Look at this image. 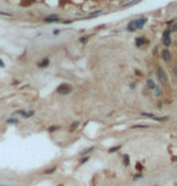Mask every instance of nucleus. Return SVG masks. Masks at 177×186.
<instances>
[{
  "instance_id": "bb28decb",
  "label": "nucleus",
  "mask_w": 177,
  "mask_h": 186,
  "mask_svg": "<svg viewBox=\"0 0 177 186\" xmlns=\"http://www.w3.org/2000/svg\"><path fill=\"white\" fill-rule=\"evenodd\" d=\"M156 53H158V46H155V48H154V50H153V55H154V56H156Z\"/></svg>"
},
{
  "instance_id": "6ab92c4d",
  "label": "nucleus",
  "mask_w": 177,
  "mask_h": 186,
  "mask_svg": "<svg viewBox=\"0 0 177 186\" xmlns=\"http://www.w3.org/2000/svg\"><path fill=\"white\" fill-rule=\"evenodd\" d=\"M90 159V156H84V157H81V159L79 161V164L80 165H83V164H85L86 162Z\"/></svg>"
},
{
  "instance_id": "5701e85b",
  "label": "nucleus",
  "mask_w": 177,
  "mask_h": 186,
  "mask_svg": "<svg viewBox=\"0 0 177 186\" xmlns=\"http://www.w3.org/2000/svg\"><path fill=\"white\" fill-rule=\"evenodd\" d=\"M56 129H58V126H50V128H49V131H50V133H53V131H55Z\"/></svg>"
},
{
  "instance_id": "a211bd4d",
  "label": "nucleus",
  "mask_w": 177,
  "mask_h": 186,
  "mask_svg": "<svg viewBox=\"0 0 177 186\" xmlns=\"http://www.w3.org/2000/svg\"><path fill=\"white\" fill-rule=\"evenodd\" d=\"M56 170H57V167H52V168L44 170V174H45V175H50V174H53V173L56 172Z\"/></svg>"
},
{
  "instance_id": "f8f14e48",
  "label": "nucleus",
  "mask_w": 177,
  "mask_h": 186,
  "mask_svg": "<svg viewBox=\"0 0 177 186\" xmlns=\"http://www.w3.org/2000/svg\"><path fill=\"white\" fill-rule=\"evenodd\" d=\"M34 113H35V111H33V109H30V111H24V113H23L22 118H26V119H28V118H30V117L34 116Z\"/></svg>"
},
{
  "instance_id": "6e6552de",
  "label": "nucleus",
  "mask_w": 177,
  "mask_h": 186,
  "mask_svg": "<svg viewBox=\"0 0 177 186\" xmlns=\"http://www.w3.org/2000/svg\"><path fill=\"white\" fill-rule=\"evenodd\" d=\"M61 18L58 17V16H56V15H52V16H46L45 18H44V22H46V23H53V22H60Z\"/></svg>"
},
{
  "instance_id": "dca6fc26",
  "label": "nucleus",
  "mask_w": 177,
  "mask_h": 186,
  "mask_svg": "<svg viewBox=\"0 0 177 186\" xmlns=\"http://www.w3.org/2000/svg\"><path fill=\"white\" fill-rule=\"evenodd\" d=\"M121 148L120 145H117V146H113V147L108 148V153H115V152H118L119 150Z\"/></svg>"
},
{
  "instance_id": "f257e3e1",
  "label": "nucleus",
  "mask_w": 177,
  "mask_h": 186,
  "mask_svg": "<svg viewBox=\"0 0 177 186\" xmlns=\"http://www.w3.org/2000/svg\"><path fill=\"white\" fill-rule=\"evenodd\" d=\"M147 22H148V18L147 17L136 18V20H134V21H131L129 23L126 29H128L129 32H135V31H137V29H142Z\"/></svg>"
},
{
  "instance_id": "ddd939ff",
  "label": "nucleus",
  "mask_w": 177,
  "mask_h": 186,
  "mask_svg": "<svg viewBox=\"0 0 177 186\" xmlns=\"http://www.w3.org/2000/svg\"><path fill=\"white\" fill-rule=\"evenodd\" d=\"M123 164H124V167H129L130 165V156L129 155L123 156Z\"/></svg>"
},
{
  "instance_id": "c756f323",
  "label": "nucleus",
  "mask_w": 177,
  "mask_h": 186,
  "mask_svg": "<svg viewBox=\"0 0 177 186\" xmlns=\"http://www.w3.org/2000/svg\"><path fill=\"white\" fill-rule=\"evenodd\" d=\"M0 186H11V185H0Z\"/></svg>"
},
{
  "instance_id": "4be33fe9",
  "label": "nucleus",
  "mask_w": 177,
  "mask_h": 186,
  "mask_svg": "<svg viewBox=\"0 0 177 186\" xmlns=\"http://www.w3.org/2000/svg\"><path fill=\"white\" fill-rule=\"evenodd\" d=\"M0 15L1 16H6V17H12L11 14H7V12H4V11H0Z\"/></svg>"
},
{
  "instance_id": "9d476101",
  "label": "nucleus",
  "mask_w": 177,
  "mask_h": 186,
  "mask_svg": "<svg viewBox=\"0 0 177 186\" xmlns=\"http://www.w3.org/2000/svg\"><path fill=\"white\" fill-rule=\"evenodd\" d=\"M49 65H50V59L49 57H44L43 60L38 63V67H39V68H46Z\"/></svg>"
},
{
  "instance_id": "0eeeda50",
  "label": "nucleus",
  "mask_w": 177,
  "mask_h": 186,
  "mask_svg": "<svg viewBox=\"0 0 177 186\" xmlns=\"http://www.w3.org/2000/svg\"><path fill=\"white\" fill-rule=\"evenodd\" d=\"M148 43V40L144 38V37H138V38H136V40H135V45H136V48H142V46L144 45V44H147Z\"/></svg>"
},
{
  "instance_id": "1a4fd4ad",
  "label": "nucleus",
  "mask_w": 177,
  "mask_h": 186,
  "mask_svg": "<svg viewBox=\"0 0 177 186\" xmlns=\"http://www.w3.org/2000/svg\"><path fill=\"white\" fill-rule=\"evenodd\" d=\"M93 150H95V146H90V147H86V148H84L83 151H80L79 156H80V157H84V156H90V153H91Z\"/></svg>"
},
{
  "instance_id": "423d86ee",
  "label": "nucleus",
  "mask_w": 177,
  "mask_h": 186,
  "mask_svg": "<svg viewBox=\"0 0 177 186\" xmlns=\"http://www.w3.org/2000/svg\"><path fill=\"white\" fill-rule=\"evenodd\" d=\"M161 57H163V60L165 61V62H170V61L172 60V55H171L170 50L164 49L163 51H161Z\"/></svg>"
},
{
  "instance_id": "412c9836",
  "label": "nucleus",
  "mask_w": 177,
  "mask_h": 186,
  "mask_svg": "<svg viewBox=\"0 0 177 186\" xmlns=\"http://www.w3.org/2000/svg\"><path fill=\"white\" fill-rule=\"evenodd\" d=\"M102 14V11L99 10V11H95V12H92V14L88 15V17H93V16H97V15H101Z\"/></svg>"
},
{
  "instance_id": "2eb2a0df",
  "label": "nucleus",
  "mask_w": 177,
  "mask_h": 186,
  "mask_svg": "<svg viewBox=\"0 0 177 186\" xmlns=\"http://www.w3.org/2000/svg\"><path fill=\"white\" fill-rule=\"evenodd\" d=\"M153 91H154V95H155L156 97H160V96L163 95V91H161V88H160L159 85H156V86H155V89H154Z\"/></svg>"
},
{
  "instance_id": "4468645a",
  "label": "nucleus",
  "mask_w": 177,
  "mask_h": 186,
  "mask_svg": "<svg viewBox=\"0 0 177 186\" xmlns=\"http://www.w3.org/2000/svg\"><path fill=\"white\" fill-rule=\"evenodd\" d=\"M7 124H14V125H16V124L20 123V119L18 118H15V117H11V118H9V119L6 120Z\"/></svg>"
},
{
  "instance_id": "aec40b11",
  "label": "nucleus",
  "mask_w": 177,
  "mask_h": 186,
  "mask_svg": "<svg viewBox=\"0 0 177 186\" xmlns=\"http://www.w3.org/2000/svg\"><path fill=\"white\" fill-rule=\"evenodd\" d=\"M132 129H138V128H141V129H146V128H149V125H142V124H135V125L131 126Z\"/></svg>"
},
{
  "instance_id": "f03ea898",
  "label": "nucleus",
  "mask_w": 177,
  "mask_h": 186,
  "mask_svg": "<svg viewBox=\"0 0 177 186\" xmlns=\"http://www.w3.org/2000/svg\"><path fill=\"white\" fill-rule=\"evenodd\" d=\"M156 75H158V79H159V82L161 83V85L163 86H167V75L166 73H165V71L163 69V67L161 66H156Z\"/></svg>"
},
{
  "instance_id": "20e7f679",
  "label": "nucleus",
  "mask_w": 177,
  "mask_h": 186,
  "mask_svg": "<svg viewBox=\"0 0 177 186\" xmlns=\"http://www.w3.org/2000/svg\"><path fill=\"white\" fill-rule=\"evenodd\" d=\"M141 116L147 117V118H150V119L155 120V122H166V120L169 119L167 117H159V116H156V114H154V113H147V112H142Z\"/></svg>"
},
{
  "instance_id": "cd10ccee",
  "label": "nucleus",
  "mask_w": 177,
  "mask_h": 186,
  "mask_svg": "<svg viewBox=\"0 0 177 186\" xmlns=\"http://www.w3.org/2000/svg\"><path fill=\"white\" fill-rule=\"evenodd\" d=\"M170 32H174V33L176 32V25H174V26H172V28H171V31H170Z\"/></svg>"
},
{
  "instance_id": "c85d7f7f",
  "label": "nucleus",
  "mask_w": 177,
  "mask_h": 186,
  "mask_svg": "<svg viewBox=\"0 0 177 186\" xmlns=\"http://www.w3.org/2000/svg\"><path fill=\"white\" fill-rule=\"evenodd\" d=\"M135 88H136V84H135V83H132V84H131V89H135Z\"/></svg>"
},
{
  "instance_id": "9b49d317",
  "label": "nucleus",
  "mask_w": 177,
  "mask_h": 186,
  "mask_svg": "<svg viewBox=\"0 0 177 186\" xmlns=\"http://www.w3.org/2000/svg\"><path fill=\"white\" fill-rule=\"evenodd\" d=\"M156 85L158 84L155 83L154 79H152V78H148V79H147V88H148L149 90H154Z\"/></svg>"
},
{
  "instance_id": "39448f33",
  "label": "nucleus",
  "mask_w": 177,
  "mask_h": 186,
  "mask_svg": "<svg viewBox=\"0 0 177 186\" xmlns=\"http://www.w3.org/2000/svg\"><path fill=\"white\" fill-rule=\"evenodd\" d=\"M71 91H72V86L69 84H61L60 86L57 88V92L60 95H63V96L71 94Z\"/></svg>"
},
{
  "instance_id": "7ed1b4c3",
  "label": "nucleus",
  "mask_w": 177,
  "mask_h": 186,
  "mask_svg": "<svg viewBox=\"0 0 177 186\" xmlns=\"http://www.w3.org/2000/svg\"><path fill=\"white\" fill-rule=\"evenodd\" d=\"M170 35H171V32L169 28L163 32V44H164V46H165V49H167V48L171 45V43H172Z\"/></svg>"
},
{
  "instance_id": "a878e982",
  "label": "nucleus",
  "mask_w": 177,
  "mask_h": 186,
  "mask_svg": "<svg viewBox=\"0 0 177 186\" xmlns=\"http://www.w3.org/2000/svg\"><path fill=\"white\" fill-rule=\"evenodd\" d=\"M4 67H5V62L0 59V68H4Z\"/></svg>"
},
{
  "instance_id": "f3484780",
  "label": "nucleus",
  "mask_w": 177,
  "mask_h": 186,
  "mask_svg": "<svg viewBox=\"0 0 177 186\" xmlns=\"http://www.w3.org/2000/svg\"><path fill=\"white\" fill-rule=\"evenodd\" d=\"M79 125H80V122H73V123H72V125L69 126V131H71V133H73V131H74V130L77 129Z\"/></svg>"
},
{
  "instance_id": "393cba45",
  "label": "nucleus",
  "mask_w": 177,
  "mask_h": 186,
  "mask_svg": "<svg viewBox=\"0 0 177 186\" xmlns=\"http://www.w3.org/2000/svg\"><path fill=\"white\" fill-rule=\"evenodd\" d=\"M141 176H142V174H136V175L134 176V181H136V180H137V179H140Z\"/></svg>"
},
{
  "instance_id": "b1692460",
  "label": "nucleus",
  "mask_w": 177,
  "mask_h": 186,
  "mask_svg": "<svg viewBox=\"0 0 177 186\" xmlns=\"http://www.w3.org/2000/svg\"><path fill=\"white\" fill-rule=\"evenodd\" d=\"M136 169H137V170H142V164L140 163V162H137V164H136Z\"/></svg>"
}]
</instances>
